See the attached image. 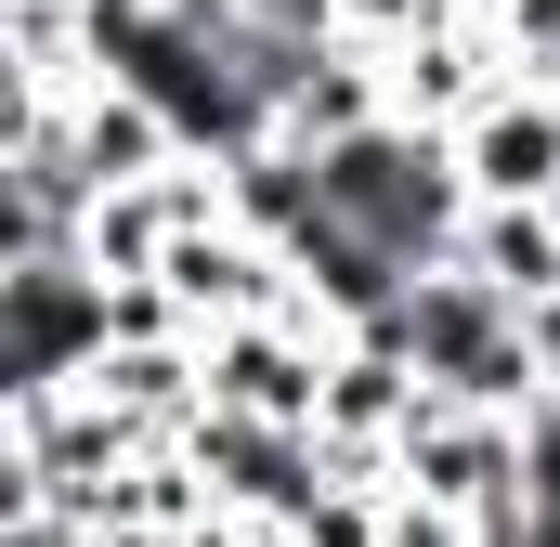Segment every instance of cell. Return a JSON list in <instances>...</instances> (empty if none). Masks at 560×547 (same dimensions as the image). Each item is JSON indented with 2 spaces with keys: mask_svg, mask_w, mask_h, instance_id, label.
I'll return each instance as SVG.
<instances>
[{
  "mask_svg": "<svg viewBox=\"0 0 560 547\" xmlns=\"http://www.w3.org/2000/svg\"><path fill=\"white\" fill-rule=\"evenodd\" d=\"M313 170H326V209L352 222V235H378L405 274L456 261V235H469V209H482V183H469V156L443 118H365V131L313 143Z\"/></svg>",
  "mask_w": 560,
  "mask_h": 547,
  "instance_id": "obj_1",
  "label": "cell"
},
{
  "mask_svg": "<svg viewBox=\"0 0 560 547\" xmlns=\"http://www.w3.org/2000/svg\"><path fill=\"white\" fill-rule=\"evenodd\" d=\"M118 352V300L92 248H0V417L79 392Z\"/></svg>",
  "mask_w": 560,
  "mask_h": 547,
  "instance_id": "obj_2",
  "label": "cell"
},
{
  "mask_svg": "<svg viewBox=\"0 0 560 547\" xmlns=\"http://www.w3.org/2000/svg\"><path fill=\"white\" fill-rule=\"evenodd\" d=\"M183 469H196L209 509H235V522H300V509L339 482L326 430H300V417H248V405H196V417H183Z\"/></svg>",
  "mask_w": 560,
  "mask_h": 547,
  "instance_id": "obj_3",
  "label": "cell"
},
{
  "mask_svg": "<svg viewBox=\"0 0 560 547\" xmlns=\"http://www.w3.org/2000/svg\"><path fill=\"white\" fill-rule=\"evenodd\" d=\"M326 352H339V326H326L313 300H287V313H235V326H209V339H196L209 405L300 417V430H313V405H326Z\"/></svg>",
  "mask_w": 560,
  "mask_h": 547,
  "instance_id": "obj_4",
  "label": "cell"
},
{
  "mask_svg": "<svg viewBox=\"0 0 560 547\" xmlns=\"http://www.w3.org/2000/svg\"><path fill=\"white\" fill-rule=\"evenodd\" d=\"M405 496H443V509H469V522L509 509V496H522V417L430 392L418 430H405Z\"/></svg>",
  "mask_w": 560,
  "mask_h": 547,
  "instance_id": "obj_5",
  "label": "cell"
},
{
  "mask_svg": "<svg viewBox=\"0 0 560 547\" xmlns=\"http://www.w3.org/2000/svg\"><path fill=\"white\" fill-rule=\"evenodd\" d=\"M456 156H469L482 196H560V92L535 66H509V79L456 118Z\"/></svg>",
  "mask_w": 560,
  "mask_h": 547,
  "instance_id": "obj_6",
  "label": "cell"
},
{
  "mask_svg": "<svg viewBox=\"0 0 560 547\" xmlns=\"http://www.w3.org/2000/svg\"><path fill=\"white\" fill-rule=\"evenodd\" d=\"M66 131H79V156H92V183H156V170L183 156V131L143 105L131 79H92V92H66Z\"/></svg>",
  "mask_w": 560,
  "mask_h": 547,
  "instance_id": "obj_7",
  "label": "cell"
},
{
  "mask_svg": "<svg viewBox=\"0 0 560 547\" xmlns=\"http://www.w3.org/2000/svg\"><path fill=\"white\" fill-rule=\"evenodd\" d=\"M456 248H469V261L495 274V287H509L522 313H535V300L560 287V196H482Z\"/></svg>",
  "mask_w": 560,
  "mask_h": 547,
  "instance_id": "obj_8",
  "label": "cell"
},
{
  "mask_svg": "<svg viewBox=\"0 0 560 547\" xmlns=\"http://www.w3.org/2000/svg\"><path fill=\"white\" fill-rule=\"evenodd\" d=\"M378 547H482V522L443 509V496H392V535H378Z\"/></svg>",
  "mask_w": 560,
  "mask_h": 547,
  "instance_id": "obj_9",
  "label": "cell"
},
{
  "mask_svg": "<svg viewBox=\"0 0 560 547\" xmlns=\"http://www.w3.org/2000/svg\"><path fill=\"white\" fill-rule=\"evenodd\" d=\"M482 547H560V496H509V509H482Z\"/></svg>",
  "mask_w": 560,
  "mask_h": 547,
  "instance_id": "obj_10",
  "label": "cell"
},
{
  "mask_svg": "<svg viewBox=\"0 0 560 547\" xmlns=\"http://www.w3.org/2000/svg\"><path fill=\"white\" fill-rule=\"evenodd\" d=\"M495 39H509V53L535 66V53L560 39V0H495Z\"/></svg>",
  "mask_w": 560,
  "mask_h": 547,
  "instance_id": "obj_11",
  "label": "cell"
},
{
  "mask_svg": "<svg viewBox=\"0 0 560 547\" xmlns=\"http://www.w3.org/2000/svg\"><path fill=\"white\" fill-rule=\"evenodd\" d=\"M469 13H495V0H469Z\"/></svg>",
  "mask_w": 560,
  "mask_h": 547,
  "instance_id": "obj_12",
  "label": "cell"
}]
</instances>
